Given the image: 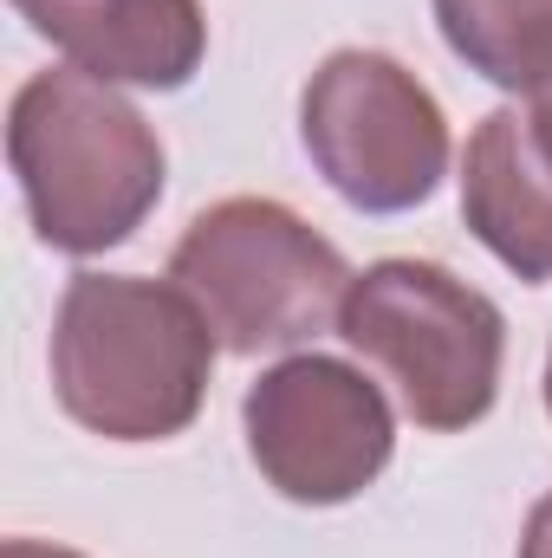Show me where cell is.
<instances>
[{"label": "cell", "mask_w": 552, "mask_h": 558, "mask_svg": "<svg viewBox=\"0 0 552 558\" xmlns=\"http://www.w3.org/2000/svg\"><path fill=\"white\" fill-rule=\"evenodd\" d=\"M215 331L176 279L72 274L52 312V397L105 441H169L208 403Z\"/></svg>", "instance_id": "6da1fadb"}, {"label": "cell", "mask_w": 552, "mask_h": 558, "mask_svg": "<svg viewBox=\"0 0 552 558\" xmlns=\"http://www.w3.org/2000/svg\"><path fill=\"white\" fill-rule=\"evenodd\" d=\"M7 169L20 182L26 221L52 254H111L163 202V137L137 105L65 65L33 72L7 105Z\"/></svg>", "instance_id": "7a4b0ae2"}, {"label": "cell", "mask_w": 552, "mask_h": 558, "mask_svg": "<svg viewBox=\"0 0 552 558\" xmlns=\"http://www.w3.org/2000/svg\"><path fill=\"white\" fill-rule=\"evenodd\" d=\"M169 279L202 305L221 351L261 357V351H292L325 325H338V305L358 274L286 202L228 195L182 228Z\"/></svg>", "instance_id": "3957f363"}, {"label": "cell", "mask_w": 552, "mask_h": 558, "mask_svg": "<svg viewBox=\"0 0 552 558\" xmlns=\"http://www.w3.org/2000/svg\"><path fill=\"white\" fill-rule=\"evenodd\" d=\"M338 338L397 384V403L429 435H461L494 410L507 364L501 305L435 260H377L351 279Z\"/></svg>", "instance_id": "277c9868"}, {"label": "cell", "mask_w": 552, "mask_h": 558, "mask_svg": "<svg viewBox=\"0 0 552 558\" xmlns=\"http://www.w3.org/2000/svg\"><path fill=\"white\" fill-rule=\"evenodd\" d=\"M299 137L312 169L358 215H410L448 175V118L404 59L338 46L299 92Z\"/></svg>", "instance_id": "5b68a950"}, {"label": "cell", "mask_w": 552, "mask_h": 558, "mask_svg": "<svg viewBox=\"0 0 552 558\" xmlns=\"http://www.w3.org/2000/svg\"><path fill=\"white\" fill-rule=\"evenodd\" d=\"M248 422V454L261 481L292 507H345L397 454V416L384 390L325 351H292L241 403Z\"/></svg>", "instance_id": "8992f818"}, {"label": "cell", "mask_w": 552, "mask_h": 558, "mask_svg": "<svg viewBox=\"0 0 552 558\" xmlns=\"http://www.w3.org/2000/svg\"><path fill=\"white\" fill-rule=\"evenodd\" d=\"M13 13L105 85L182 92L208 59L202 0H13Z\"/></svg>", "instance_id": "52a82bcc"}, {"label": "cell", "mask_w": 552, "mask_h": 558, "mask_svg": "<svg viewBox=\"0 0 552 558\" xmlns=\"http://www.w3.org/2000/svg\"><path fill=\"white\" fill-rule=\"evenodd\" d=\"M461 221L527 286L552 279V156L527 111H488L461 149Z\"/></svg>", "instance_id": "ba28073f"}, {"label": "cell", "mask_w": 552, "mask_h": 558, "mask_svg": "<svg viewBox=\"0 0 552 558\" xmlns=\"http://www.w3.org/2000/svg\"><path fill=\"white\" fill-rule=\"evenodd\" d=\"M448 52L501 92L552 78V0H429Z\"/></svg>", "instance_id": "9c48e42d"}, {"label": "cell", "mask_w": 552, "mask_h": 558, "mask_svg": "<svg viewBox=\"0 0 552 558\" xmlns=\"http://www.w3.org/2000/svg\"><path fill=\"white\" fill-rule=\"evenodd\" d=\"M514 558H552V494L533 500V513H527V526H520V553Z\"/></svg>", "instance_id": "30bf717a"}, {"label": "cell", "mask_w": 552, "mask_h": 558, "mask_svg": "<svg viewBox=\"0 0 552 558\" xmlns=\"http://www.w3.org/2000/svg\"><path fill=\"white\" fill-rule=\"evenodd\" d=\"M527 124H533V137H540V149L552 156V78H540V85L527 92Z\"/></svg>", "instance_id": "8fae6325"}, {"label": "cell", "mask_w": 552, "mask_h": 558, "mask_svg": "<svg viewBox=\"0 0 552 558\" xmlns=\"http://www.w3.org/2000/svg\"><path fill=\"white\" fill-rule=\"evenodd\" d=\"M0 558H85V553L52 546V539H7V546H0Z\"/></svg>", "instance_id": "7c38bea8"}, {"label": "cell", "mask_w": 552, "mask_h": 558, "mask_svg": "<svg viewBox=\"0 0 552 558\" xmlns=\"http://www.w3.org/2000/svg\"><path fill=\"white\" fill-rule=\"evenodd\" d=\"M547 416H552V357H547Z\"/></svg>", "instance_id": "4fadbf2b"}]
</instances>
